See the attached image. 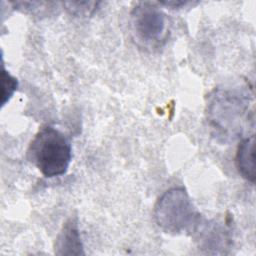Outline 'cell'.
I'll return each instance as SVG.
<instances>
[{
  "label": "cell",
  "mask_w": 256,
  "mask_h": 256,
  "mask_svg": "<svg viewBox=\"0 0 256 256\" xmlns=\"http://www.w3.org/2000/svg\"><path fill=\"white\" fill-rule=\"evenodd\" d=\"M27 158L47 178L64 175L72 160L71 143L60 130L43 127L30 142Z\"/></svg>",
  "instance_id": "1"
},
{
  "label": "cell",
  "mask_w": 256,
  "mask_h": 256,
  "mask_svg": "<svg viewBox=\"0 0 256 256\" xmlns=\"http://www.w3.org/2000/svg\"><path fill=\"white\" fill-rule=\"evenodd\" d=\"M249 98L237 92L218 90L207 106V120L217 137L224 140L241 135L249 116Z\"/></svg>",
  "instance_id": "2"
},
{
  "label": "cell",
  "mask_w": 256,
  "mask_h": 256,
  "mask_svg": "<svg viewBox=\"0 0 256 256\" xmlns=\"http://www.w3.org/2000/svg\"><path fill=\"white\" fill-rule=\"evenodd\" d=\"M153 216L157 226L169 234L193 232L200 222V214L182 187L164 192L154 206Z\"/></svg>",
  "instance_id": "3"
},
{
  "label": "cell",
  "mask_w": 256,
  "mask_h": 256,
  "mask_svg": "<svg viewBox=\"0 0 256 256\" xmlns=\"http://www.w3.org/2000/svg\"><path fill=\"white\" fill-rule=\"evenodd\" d=\"M130 16L133 33L140 42L150 47H159L165 43L169 33L168 19L157 4L139 2Z\"/></svg>",
  "instance_id": "4"
},
{
  "label": "cell",
  "mask_w": 256,
  "mask_h": 256,
  "mask_svg": "<svg viewBox=\"0 0 256 256\" xmlns=\"http://www.w3.org/2000/svg\"><path fill=\"white\" fill-rule=\"evenodd\" d=\"M55 253L58 255L84 254L78 225L74 219H69L63 225L56 238Z\"/></svg>",
  "instance_id": "5"
},
{
  "label": "cell",
  "mask_w": 256,
  "mask_h": 256,
  "mask_svg": "<svg viewBox=\"0 0 256 256\" xmlns=\"http://www.w3.org/2000/svg\"><path fill=\"white\" fill-rule=\"evenodd\" d=\"M254 148H255V136L252 134L244 138L238 145L235 165L239 174L248 182L255 183V162H254Z\"/></svg>",
  "instance_id": "6"
},
{
  "label": "cell",
  "mask_w": 256,
  "mask_h": 256,
  "mask_svg": "<svg viewBox=\"0 0 256 256\" xmlns=\"http://www.w3.org/2000/svg\"><path fill=\"white\" fill-rule=\"evenodd\" d=\"M98 4V2H65L63 5L72 15L80 17L92 15L96 11Z\"/></svg>",
  "instance_id": "7"
},
{
  "label": "cell",
  "mask_w": 256,
  "mask_h": 256,
  "mask_svg": "<svg viewBox=\"0 0 256 256\" xmlns=\"http://www.w3.org/2000/svg\"><path fill=\"white\" fill-rule=\"evenodd\" d=\"M2 77H3V100H2V105L6 103L7 100L11 98L15 90L17 89V79H15L13 76H11L8 72H6L4 69L2 71Z\"/></svg>",
  "instance_id": "8"
}]
</instances>
